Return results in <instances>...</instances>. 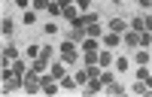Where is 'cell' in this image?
I'll list each match as a JSON object with an SVG mask.
<instances>
[{"instance_id":"obj_26","label":"cell","mask_w":152,"mask_h":97,"mask_svg":"<svg viewBox=\"0 0 152 97\" xmlns=\"http://www.w3.org/2000/svg\"><path fill=\"white\" fill-rule=\"evenodd\" d=\"M52 55H55V48H52V46H43V52H40V61L52 64Z\"/></svg>"},{"instance_id":"obj_19","label":"cell","mask_w":152,"mask_h":97,"mask_svg":"<svg viewBox=\"0 0 152 97\" xmlns=\"http://www.w3.org/2000/svg\"><path fill=\"white\" fill-rule=\"evenodd\" d=\"M40 52H43V46H37V43H31V46H24V55H28L31 61H37V58H40Z\"/></svg>"},{"instance_id":"obj_28","label":"cell","mask_w":152,"mask_h":97,"mask_svg":"<svg viewBox=\"0 0 152 97\" xmlns=\"http://www.w3.org/2000/svg\"><path fill=\"white\" fill-rule=\"evenodd\" d=\"M100 82H104V88L110 82H116V73H110V70H100Z\"/></svg>"},{"instance_id":"obj_5","label":"cell","mask_w":152,"mask_h":97,"mask_svg":"<svg viewBox=\"0 0 152 97\" xmlns=\"http://www.w3.org/2000/svg\"><path fill=\"white\" fill-rule=\"evenodd\" d=\"M58 91H61V82L52 73H43V94H58Z\"/></svg>"},{"instance_id":"obj_30","label":"cell","mask_w":152,"mask_h":97,"mask_svg":"<svg viewBox=\"0 0 152 97\" xmlns=\"http://www.w3.org/2000/svg\"><path fill=\"white\" fill-rule=\"evenodd\" d=\"M43 33H46V36H55V33H58V24H55V18L49 21V24H43Z\"/></svg>"},{"instance_id":"obj_27","label":"cell","mask_w":152,"mask_h":97,"mask_svg":"<svg viewBox=\"0 0 152 97\" xmlns=\"http://www.w3.org/2000/svg\"><path fill=\"white\" fill-rule=\"evenodd\" d=\"M12 73H21V76H24V73H28V64H24L21 58H15V61H12Z\"/></svg>"},{"instance_id":"obj_38","label":"cell","mask_w":152,"mask_h":97,"mask_svg":"<svg viewBox=\"0 0 152 97\" xmlns=\"http://www.w3.org/2000/svg\"><path fill=\"white\" fill-rule=\"evenodd\" d=\"M55 3H58V6H61V9H67V6H70V3H76V0H55Z\"/></svg>"},{"instance_id":"obj_17","label":"cell","mask_w":152,"mask_h":97,"mask_svg":"<svg viewBox=\"0 0 152 97\" xmlns=\"http://www.w3.org/2000/svg\"><path fill=\"white\" fill-rule=\"evenodd\" d=\"M58 82H61V91H73V88H79L76 76H64V79H58Z\"/></svg>"},{"instance_id":"obj_14","label":"cell","mask_w":152,"mask_h":97,"mask_svg":"<svg viewBox=\"0 0 152 97\" xmlns=\"http://www.w3.org/2000/svg\"><path fill=\"white\" fill-rule=\"evenodd\" d=\"M119 43H122V33H113V30L104 33V46H107V48H116Z\"/></svg>"},{"instance_id":"obj_4","label":"cell","mask_w":152,"mask_h":97,"mask_svg":"<svg viewBox=\"0 0 152 97\" xmlns=\"http://www.w3.org/2000/svg\"><path fill=\"white\" fill-rule=\"evenodd\" d=\"M18 58V43H12V40H6V46H3V67H12V61Z\"/></svg>"},{"instance_id":"obj_7","label":"cell","mask_w":152,"mask_h":97,"mask_svg":"<svg viewBox=\"0 0 152 97\" xmlns=\"http://www.w3.org/2000/svg\"><path fill=\"white\" fill-rule=\"evenodd\" d=\"M82 91H85V94H100V91H104V82H100V76H91V79L82 85Z\"/></svg>"},{"instance_id":"obj_31","label":"cell","mask_w":152,"mask_h":97,"mask_svg":"<svg viewBox=\"0 0 152 97\" xmlns=\"http://www.w3.org/2000/svg\"><path fill=\"white\" fill-rule=\"evenodd\" d=\"M82 61H85V67L97 64V52H82Z\"/></svg>"},{"instance_id":"obj_29","label":"cell","mask_w":152,"mask_h":97,"mask_svg":"<svg viewBox=\"0 0 152 97\" xmlns=\"http://www.w3.org/2000/svg\"><path fill=\"white\" fill-rule=\"evenodd\" d=\"M49 3H52V0H34L31 6H34L37 12H49Z\"/></svg>"},{"instance_id":"obj_2","label":"cell","mask_w":152,"mask_h":97,"mask_svg":"<svg viewBox=\"0 0 152 97\" xmlns=\"http://www.w3.org/2000/svg\"><path fill=\"white\" fill-rule=\"evenodd\" d=\"M24 91L28 94H43V76L40 73H24Z\"/></svg>"},{"instance_id":"obj_33","label":"cell","mask_w":152,"mask_h":97,"mask_svg":"<svg viewBox=\"0 0 152 97\" xmlns=\"http://www.w3.org/2000/svg\"><path fill=\"white\" fill-rule=\"evenodd\" d=\"M113 67H116V73H125V70H128V58H116Z\"/></svg>"},{"instance_id":"obj_34","label":"cell","mask_w":152,"mask_h":97,"mask_svg":"<svg viewBox=\"0 0 152 97\" xmlns=\"http://www.w3.org/2000/svg\"><path fill=\"white\" fill-rule=\"evenodd\" d=\"M76 6H79V12H91V0H76Z\"/></svg>"},{"instance_id":"obj_20","label":"cell","mask_w":152,"mask_h":97,"mask_svg":"<svg viewBox=\"0 0 152 97\" xmlns=\"http://www.w3.org/2000/svg\"><path fill=\"white\" fill-rule=\"evenodd\" d=\"M61 18H67V21H70V24H73V21H76V18H79V12H76V3H70V6H67V9H64V12H61Z\"/></svg>"},{"instance_id":"obj_21","label":"cell","mask_w":152,"mask_h":97,"mask_svg":"<svg viewBox=\"0 0 152 97\" xmlns=\"http://www.w3.org/2000/svg\"><path fill=\"white\" fill-rule=\"evenodd\" d=\"M73 76H76V82H79V88H82V85H85L88 79H91V73H88V67H82V70H76Z\"/></svg>"},{"instance_id":"obj_25","label":"cell","mask_w":152,"mask_h":97,"mask_svg":"<svg viewBox=\"0 0 152 97\" xmlns=\"http://www.w3.org/2000/svg\"><path fill=\"white\" fill-rule=\"evenodd\" d=\"M149 48H140V52H134V61H137V64H149Z\"/></svg>"},{"instance_id":"obj_35","label":"cell","mask_w":152,"mask_h":97,"mask_svg":"<svg viewBox=\"0 0 152 97\" xmlns=\"http://www.w3.org/2000/svg\"><path fill=\"white\" fill-rule=\"evenodd\" d=\"M143 24H146V30L152 33V12H143Z\"/></svg>"},{"instance_id":"obj_1","label":"cell","mask_w":152,"mask_h":97,"mask_svg":"<svg viewBox=\"0 0 152 97\" xmlns=\"http://www.w3.org/2000/svg\"><path fill=\"white\" fill-rule=\"evenodd\" d=\"M79 52H82L79 43H73V40H64V43L58 46V55H61V61H64L67 67H73L76 61H79Z\"/></svg>"},{"instance_id":"obj_32","label":"cell","mask_w":152,"mask_h":97,"mask_svg":"<svg viewBox=\"0 0 152 97\" xmlns=\"http://www.w3.org/2000/svg\"><path fill=\"white\" fill-rule=\"evenodd\" d=\"M149 46H152V33L143 30V33H140V48H149Z\"/></svg>"},{"instance_id":"obj_37","label":"cell","mask_w":152,"mask_h":97,"mask_svg":"<svg viewBox=\"0 0 152 97\" xmlns=\"http://www.w3.org/2000/svg\"><path fill=\"white\" fill-rule=\"evenodd\" d=\"M12 3H15L18 9H28V3H34V0H12Z\"/></svg>"},{"instance_id":"obj_23","label":"cell","mask_w":152,"mask_h":97,"mask_svg":"<svg viewBox=\"0 0 152 97\" xmlns=\"http://www.w3.org/2000/svg\"><path fill=\"white\" fill-rule=\"evenodd\" d=\"M131 91H134V94H152V88H149L146 82H140V79H137V82L131 85Z\"/></svg>"},{"instance_id":"obj_24","label":"cell","mask_w":152,"mask_h":97,"mask_svg":"<svg viewBox=\"0 0 152 97\" xmlns=\"http://www.w3.org/2000/svg\"><path fill=\"white\" fill-rule=\"evenodd\" d=\"M21 24H37V9H24V15H21Z\"/></svg>"},{"instance_id":"obj_9","label":"cell","mask_w":152,"mask_h":97,"mask_svg":"<svg viewBox=\"0 0 152 97\" xmlns=\"http://www.w3.org/2000/svg\"><path fill=\"white\" fill-rule=\"evenodd\" d=\"M85 36H88V33H85V28H82V24H73V28L67 30V40L79 43V46H82V40H85Z\"/></svg>"},{"instance_id":"obj_8","label":"cell","mask_w":152,"mask_h":97,"mask_svg":"<svg viewBox=\"0 0 152 97\" xmlns=\"http://www.w3.org/2000/svg\"><path fill=\"white\" fill-rule=\"evenodd\" d=\"M128 30H134V33H143V30H146V24H143V12H137V15L128 18Z\"/></svg>"},{"instance_id":"obj_6","label":"cell","mask_w":152,"mask_h":97,"mask_svg":"<svg viewBox=\"0 0 152 97\" xmlns=\"http://www.w3.org/2000/svg\"><path fill=\"white\" fill-rule=\"evenodd\" d=\"M107 30H113V33H125V30H128V18H122V15H113V18L107 21Z\"/></svg>"},{"instance_id":"obj_16","label":"cell","mask_w":152,"mask_h":97,"mask_svg":"<svg viewBox=\"0 0 152 97\" xmlns=\"http://www.w3.org/2000/svg\"><path fill=\"white\" fill-rule=\"evenodd\" d=\"M79 48H82V52H100V46H97V40H94V36H85Z\"/></svg>"},{"instance_id":"obj_12","label":"cell","mask_w":152,"mask_h":97,"mask_svg":"<svg viewBox=\"0 0 152 97\" xmlns=\"http://www.w3.org/2000/svg\"><path fill=\"white\" fill-rule=\"evenodd\" d=\"M97 64L104 67V70L116 64V58H113V52H110V48H104V52H97Z\"/></svg>"},{"instance_id":"obj_36","label":"cell","mask_w":152,"mask_h":97,"mask_svg":"<svg viewBox=\"0 0 152 97\" xmlns=\"http://www.w3.org/2000/svg\"><path fill=\"white\" fill-rule=\"evenodd\" d=\"M137 3H140V9H143V12H149V9H152V0H137Z\"/></svg>"},{"instance_id":"obj_22","label":"cell","mask_w":152,"mask_h":97,"mask_svg":"<svg viewBox=\"0 0 152 97\" xmlns=\"http://www.w3.org/2000/svg\"><path fill=\"white\" fill-rule=\"evenodd\" d=\"M104 91H107V94H125V91H128V88H125L122 82H110V85H107Z\"/></svg>"},{"instance_id":"obj_13","label":"cell","mask_w":152,"mask_h":97,"mask_svg":"<svg viewBox=\"0 0 152 97\" xmlns=\"http://www.w3.org/2000/svg\"><path fill=\"white\" fill-rule=\"evenodd\" d=\"M0 30H3V36L9 40V36H12V30H15V21H12L9 15H3V18H0Z\"/></svg>"},{"instance_id":"obj_39","label":"cell","mask_w":152,"mask_h":97,"mask_svg":"<svg viewBox=\"0 0 152 97\" xmlns=\"http://www.w3.org/2000/svg\"><path fill=\"white\" fill-rule=\"evenodd\" d=\"M110 3H116V6H122V3H125V0H110Z\"/></svg>"},{"instance_id":"obj_15","label":"cell","mask_w":152,"mask_h":97,"mask_svg":"<svg viewBox=\"0 0 152 97\" xmlns=\"http://www.w3.org/2000/svg\"><path fill=\"white\" fill-rule=\"evenodd\" d=\"M85 33H88V36H94V40H100V36H104V24H100V21L88 24V28H85Z\"/></svg>"},{"instance_id":"obj_3","label":"cell","mask_w":152,"mask_h":97,"mask_svg":"<svg viewBox=\"0 0 152 97\" xmlns=\"http://www.w3.org/2000/svg\"><path fill=\"white\" fill-rule=\"evenodd\" d=\"M12 91H24V76L21 73H9L3 79V94H12Z\"/></svg>"},{"instance_id":"obj_18","label":"cell","mask_w":152,"mask_h":97,"mask_svg":"<svg viewBox=\"0 0 152 97\" xmlns=\"http://www.w3.org/2000/svg\"><path fill=\"white\" fill-rule=\"evenodd\" d=\"M28 70H31V73H40V76H43V73H49V64L37 58V61H31V67H28Z\"/></svg>"},{"instance_id":"obj_11","label":"cell","mask_w":152,"mask_h":97,"mask_svg":"<svg viewBox=\"0 0 152 97\" xmlns=\"http://www.w3.org/2000/svg\"><path fill=\"white\" fill-rule=\"evenodd\" d=\"M49 73H52L55 79H64L67 76V64L64 61H55V64H49Z\"/></svg>"},{"instance_id":"obj_10","label":"cell","mask_w":152,"mask_h":97,"mask_svg":"<svg viewBox=\"0 0 152 97\" xmlns=\"http://www.w3.org/2000/svg\"><path fill=\"white\" fill-rule=\"evenodd\" d=\"M122 43L128 46V48H140V33H134V30H125V33H122Z\"/></svg>"}]
</instances>
